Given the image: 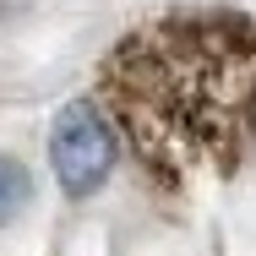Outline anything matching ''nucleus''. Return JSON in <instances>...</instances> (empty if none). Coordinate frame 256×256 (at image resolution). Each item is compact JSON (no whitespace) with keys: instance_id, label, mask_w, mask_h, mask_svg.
Instances as JSON below:
<instances>
[{"instance_id":"nucleus-1","label":"nucleus","mask_w":256,"mask_h":256,"mask_svg":"<svg viewBox=\"0 0 256 256\" xmlns=\"http://www.w3.org/2000/svg\"><path fill=\"white\" fill-rule=\"evenodd\" d=\"M98 104L153 186L229 174L256 142V22L202 11L126 33L98 66Z\"/></svg>"},{"instance_id":"nucleus-2","label":"nucleus","mask_w":256,"mask_h":256,"mask_svg":"<svg viewBox=\"0 0 256 256\" xmlns=\"http://www.w3.org/2000/svg\"><path fill=\"white\" fill-rule=\"evenodd\" d=\"M114 158H120V136L109 126L98 98H71L50 126V169L60 180V191L71 202L93 196L104 180L114 174Z\"/></svg>"},{"instance_id":"nucleus-3","label":"nucleus","mask_w":256,"mask_h":256,"mask_svg":"<svg viewBox=\"0 0 256 256\" xmlns=\"http://www.w3.org/2000/svg\"><path fill=\"white\" fill-rule=\"evenodd\" d=\"M28 196H33V180H28V169L22 164H11V158H0V229L28 207Z\"/></svg>"}]
</instances>
